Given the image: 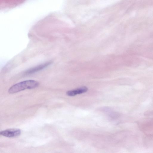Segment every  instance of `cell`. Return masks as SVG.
<instances>
[{
	"label": "cell",
	"instance_id": "obj_2",
	"mask_svg": "<svg viewBox=\"0 0 153 153\" xmlns=\"http://www.w3.org/2000/svg\"><path fill=\"white\" fill-rule=\"evenodd\" d=\"M21 133V130L19 129H9L1 131V135L8 137H12L19 135Z\"/></svg>",
	"mask_w": 153,
	"mask_h": 153
},
{
	"label": "cell",
	"instance_id": "obj_4",
	"mask_svg": "<svg viewBox=\"0 0 153 153\" xmlns=\"http://www.w3.org/2000/svg\"><path fill=\"white\" fill-rule=\"evenodd\" d=\"M88 89L85 86L80 87L77 89L69 91L66 93V94L68 96H74L77 94H79L86 92Z\"/></svg>",
	"mask_w": 153,
	"mask_h": 153
},
{
	"label": "cell",
	"instance_id": "obj_3",
	"mask_svg": "<svg viewBox=\"0 0 153 153\" xmlns=\"http://www.w3.org/2000/svg\"><path fill=\"white\" fill-rule=\"evenodd\" d=\"M51 63V62L49 61L30 68L26 71L25 72V74L28 75L34 73L46 68Z\"/></svg>",
	"mask_w": 153,
	"mask_h": 153
},
{
	"label": "cell",
	"instance_id": "obj_1",
	"mask_svg": "<svg viewBox=\"0 0 153 153\" xmlns=\"http://www.w3.org/2000/svg\"><path fill=\"white\" fill-rule=\"evenodd\" d=\"M39 84V82L36 81L26 80L14 85L9 88L8 91L10 94H13L25 89L36 88Z\"/></svg>",
	"mask_w": 153,
	"mask_h": 153
}]
</instances>
